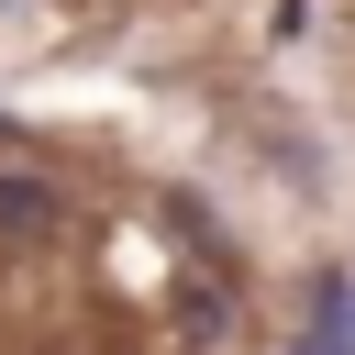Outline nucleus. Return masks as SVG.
Instances as JSON below:
<instances>
[{
    "instance_id": "nucleus-1",
    "label": "nucleus",
    "mask_w": 355,
    "mask_h": 355,
    "mask_svg": "<svg viewBox=\"0 0 355 355\" xmlns=\"http://www.w3.org/2000/svg\"><path fill=\"white\" fill-rule=\"evenodd\" d=\"M55 222H67V200H55V178H33V166H11V178H0V233H22V244H33V233H55Z\"/></svg>"
},
{
    "instance_id": "nucleus-2",
    "label": "nucleus",
    "mask_w": 355,
    "mask_h": 355,
    "mask_svg": "<svg viewBox=\"0 0 355 355\" xmlns=\"http://www.w3.org/2000/svg\"><path fill=\"white\" fill-rule=\"evenodd\" d=\"M300 355H355V288H344V277L311 288V333H300Z\"/></svg>"
},
{
    "instance_id": "nucleus-3",
    "label": "nucleus",
    "mask_w": 355,
    "mask_h": 355,
    "mask_svg": "<svg viewBox=\"0 0 355 355\" xmlns=\"http://www.w3.org/2000/svg\"><path fill=\"white\" fill-rule=\"evenodd\" d=\"M344 33H355V0H344Z\"/></svg>"
}]
</instances>
